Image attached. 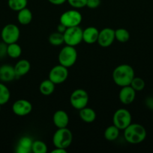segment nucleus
Listing matches in <instances>:
<instances>
[{
    "mask_svg": "<svg viewBox=\"0 0 153 153\" xmlns=\"http://www.w3.org/2000/svg\"><path fill=\"white\" fill-rule=\"evenodd\" d=\"M135 73L133 67L129 64H122L117 66L112 71V78L114 83L118 87H124L130 85Z\"/></svg>",
    "mask_w": 153,
    "mask_h": 153,
    "instance_id": "1",
    "label": "nucleus"
},
{
    "mask_svg": "<svg viewBox=\"0 0 153 153\" xmlns=\"http://www.w3.org/2000/svg\"><path fill=\"white\" fill-rule=\"evenodd\" d=\"M82 20V14L76 10H66L62 13L59 18V22L63 24L66 28L78 26Z\"/></svg>",
    "mask_w": 153,
    "mask_h": 153,
    "instance_id": "9",
    "label": "nucleus"
},
{
    "mask_svg": "<svg viewBox=\"0 0 153 153\" xmlns=\"http://www.w3.org/2000/svg\"><path fill=\"white\" fill-rule=\"evenodd\" d=\"M17 20L21 25H28L32 20V13L29 9L25 7L17 12Z\"/></svg>",
    "mask_w": 153,
    "mask_h": 153,
    "instance_id": "20",
    "label": "nucleus"
},
{
    "mask_svg": "<svg viewBox=\"0 0 153 153\" xmlns=\"http://www.w3.org/2000/svg\"><path fill=\"white\" fill-rule=\"evenodd\" d=\"M131 114L125 108L118 109L112 116V123L120 130H124L131 123Z\"/></svg>",
    "mask_w": 153,
    "mask_h": 153,
    "instance_id": "7",
    "label": "nucleus"
},
{
    "mask_svg": "<svg viewBox=\"0 0 153 153\" xmlns=\"http://www.w3.org/2000/svg\"><path fill=\"white\" fill-rule=\"evenodd\" d=\"M22 55V48L17 43H13L8 44L7 55L13 59L20 57Z\"/></svg>",
    "mask_w": 153,
    "mask_h": 153,
    "instance_id": "23",
    "label": "nucleus"
},
{
    "mask_svg": "<svg viewBox=\"0 0 153 153\" xmlns=\"http://www.w3.org/2000/svg\"><path fill=\"white\" fill-rule=\"evenodd\" d=\"M63 36L64 44L75 47L82 41V29L79 25L67 28Z\"/></svg>",
    "mask_w": 153,
    "mask_h": 153,
    "instance_id": "5",
    "label": "nucleus"
},
{
    "mask_svg": "<svg viewBox=\"0 0 153 153\" xmlns=\"http://www.w3.org/2000/svg\"><path fill=\"white\" fill-rule=\"evenodd\" d=\"M99 31L96 27L88 26L82 30V41L87 44L97 43Z\"/></svg>",
    "mask_w": 153,
    "mask_h": 153,
    "instance_id": "16",
    "label": "nucleus"
},
{
    "mask_svg": "<svg viewBox=\"0 0 153 153\" xmlns=\"http://www.w3.org/2000/svg\"><path fill=\"white\" fill-rule=\"evenodd\" d=\"M1 106L2 105H0V111H1Z\"/></svg>",
    "mask_w": 153,
    "mask_h": 153,
    "instance_id": "36",
    "label": "nucleus"
},
{
    "mask_svg": "<svg viewBox=\"0 0 153 153\" xmlns=\"http://www.w3.org/2000/svg\"><path fill=\"white\" fill-rule=\"evenodd\" d=\"M68 77V70L67 67L58 64L54 66L49 73V78L48 79L53 82L55 85H60L62 84L67 80Z\"/></svg>",
    "mask_w": 153,
    "mask_h": 153,
    "instance_id": "10",
    "label": "nucleus"
},
{
    "mask_svg": "<svg viewBox=\"0 0 153 153\" xmlns=\"http://www.w3.org/2000/svg\"><path fill=\"white\" fill-rule=\"evenodd\" d=\"M16 78L14 67L10 64H3L0 67V81L10 82Z\"/></svg>",
    "mask_w": 153,
    "mask_h": 153,
    "instance_id": "15",
    "label": "nucleus"
},
{
    "mask_svg": "<svg viewBox=\"0 0 153 153\" xmlns=\"http://www.w3.org/2000/svg\"><path fill=\"white\" fill-rule=\"evenodd\" d=\"M20 36V30L19 27L13 23L4 25L1 31V38L6 44L17 43Z\"/></svg>",
    "mask_w": 153,
    "mask_h": 153,
    "instance_id": "6",
    "label": "nucleus"
},
{
    "mask_svg": "<svg viewBox=\"0 0 153 153\" xmlns=\"http://www.w3.org/2000/svg\"><path fill=\"white\" fill-rule=\"evenodd\" d=\"M119 131L115 125H112L108 126L104 132V137L108 141H114L116 140L119 136Z\"/></svg>",
    "mask_w": 153,
    "mask_h": 153,
    "instance_id": "22",
    "label": "nucleus"
},
{
    "mask_svg": "<svg viewBox=\"0 0 153 153\" xmlns=\"http://www.w3.org/2000/svg\"><path fill=\"white\" fill-rule=\"evenodd\" d=\"M135 97H136V91L130 85L122 87L118 93V99L122 104H131L134 101Z\"/></svg>",
    "mask_w": 153,
    "mask_h": 153,
    "instance_id": "13",
    "label": "nucleus"
},
{
    "mask_svg": "<svg viewBox=\"0 0 153 153\" xmlns=\"http://www.w3.org/2000/svg\"><path fill=\"white\" fill-rule=\"evenodd\" d=\"M79 117L83 122L86 123H92L96 119V112L94 109L86 107L79 110Z\"/></svg>",
    "mask_w": 153,
    "mask_h": 153,
    "instance_id": "19",
    "label": "nucleus"
},
{
    "mask_svg": "<svg viewBox=\"0 0 153 153\" xmlns=\"http://www.w3.org/2000/svg\"><path fill=\"white\" fill-rule=\"evenodd\" d=\"M32 139L28 136H23L19 140L17 146L16 148V152L17 153H28L32 152Z\"/></svg>",
    "mask_w": 153,
    "mask_h": 153,
    "instance_id": "18",
    "label": "nucleus"
},
{
    "mask_svg": "<svg viewBox=\"0 0 153 153\" xmlns=\"http://www.w3.org/2000/svg\"><path fill=\"white\" fill-rule=\"evenodd\" d=\"M66 28H66V27L64 26L63 24L60 23V22H59L58 25L57 26V31H58V32H60V33H62V34H63V33L65 31Z\"/></svg>",
    "mask_w": 153,
    "mask_h": 153,
    "instance_id": "35",
    "label": "nucleus"
},
{
    "mask_svg": "<svg viewBox=\"0 0 153 153\" xmlns=\"http://www.w3.org/2000/svg\"><path fill=\"white\" fill-rule=\"evenodd\" d=\"M55 84L49 79H45L40 82L39 85V91L44 96H50L55 91Z\"/></svg>",
    "mask_w": 153,
    "mask_h": 153,
    "instance_id": "21",
    "label": "nucleus"
},
{
    "mask_svg": "<svg viewBox=\"0 0 153 153\" xmlns=\"http://www.w3.org/2000/svg\"><path fill=\"white\" fill-rule=\"evenodd\" d=\"M14 70L16 78H20L26 76L31 69V64L26 59H21L14 65Z\"/></svg>",
    "mask_w": 153,
    "mask_h": 153,
    "instance_id": "17",
    "label": "nucleus"
},
{
    "mask_svg": "<svg viewBox=\"0 0 153 153\" xmlns=\"http://www.w3.org/2000/svg\"><path fill=\"white\" fill-rule=\"evenodd\" d=\"M7 48L8 44L3 41L0 43V58H3L7 55Z\"/></svg>",
    "mask_w": 153,
    "mask_h": 153,
    "instance_id": "32",
    "label": "nucleus"
},
{
    "mask_svg": "<svg viewBox=\"0 0 153 153\" xmlns=\"http://www.w3.org/2000/svg\"><path fill=\"white\" fill-rule=\"evenodd\" d=\"M67 150L66 149H62V148H57L55 147V149L51 151V153H66Z\"/></svg>",
    "mask_w": 153,
    "mask_h": 153,
    "instance_id": "34",
    "label": "nucleus"
},
{
    "mask_svg": "<svg viewBox=\"0 0 153 153\" xmlns=\"http://www.w3.org/2000/svg\"><path fill=\"white\" fill-rule=\"evenodd\" d=\"M49 43L54 46H61L64 43V36L62 33H60L57 31L51 33L49 36Z\"/></svg>",
    "mask_w": 153,
    "mask_h": 153,
    "instance_id": "26",
    "label": "nucleus"
},
{
    "mask_svg": "<svg viewBox=\"0 0 153 153\" xmlns=\"http://www.w3.org/2000/svg\"><path fill=\"white\" fill-rule=\"evenodd\" d=\"M32 152L34 153H46L47 152V146L42 140H33L32 145Z\"/></svg>",
    "mask_w": 153,
    "mask_h": 153,
    "instance_id": "28",
    "label": "nucleus"
},
{
    "mask_svg": "<svg viewBox=\"0 0 153 153\" xmlns=\"http://www.w3.org/2000/svg\"><path fill=\"white\" fill-rule=\"evenodd\" d=\"M48 1L54 5H62L64 2H66L67 0H48Z\"/></svg>",
    "mask_w": 153,
    "mask_h": 153,
    "instance_id": "33",
    "label": "nucleus"
},
{
    "mask_svg": "<svg viewBox=\"0 0 153 153\" xmlns=\"http://www.w3.org/2000/svg\"><path fill=\"white\" fill-rule=\"evenodd\" d=\"M147 132L144 126L139 123H130L124 129V140L130 144H139L145 140Z\"/></svg>",
    "mask_w": 153,
    "mask_h": 153,
    "instance_id": "2",
    "label": "nucleus"
},
{
    "mask_svg": "<svg viewBox=\"0 0 153 153\" xmlns=\"http://www.w3.org/2000/svg\"><path fill=\"white\" fill-rule=\"evenodd\" d=\"M130 33L124 28H117L115 30V39L120 43H126L130 40Z\"/></svg>",
    "mask_w": 153,
    "mask_h": 153,
    "instance_id": "25",
    "label": "nucleus"
},
{
    "mask_svg": "<svg viewBox=\"0 0 153 153\" xmlns=\"http://www.w3.org/2000/svg\"><path fill=\"white\" fill-rule=\"evenodd\" d=\"M32 111V105L26 100L20 99L15 101L12 105V111L16 116H26L31 113Z\"/></svg>",
    "mask_w": 153,
    "mask_h": 153,
    "instance_id": "12",
    "label": "nucleus"
},
{
    "mask_svg": "<svg viewBox=\"0 0 153 153\" xmlns=\"http://www.w3.org/2000/svg\"><path fill=\"white\" fill-rule=\"evenodd\" d=\"M52 122L57 128H66L69 123L68 114L63 110L56 111L52 116Z\"/></svg>",
    "mask_w": 153,
    "mask_h": 153,
    "instance_id": "14",
    "label": "nucleus"
},
{
    "mask_svg": "<svg viewBox=\"0 0 153 153\" xmlns=\"http://www.w3.org/2000/svg\"><path fill=\"white\" fill-rule=\"evenodd\" d=\"M101 1L100 0H87L86 7L90 9H94L99 7Z\"/></svg>",
    "mask_w": 153,
    "mask_h": 153,
    "instance_id": "31",
    "label": "nucleus"
},
{
    "mask_svg": "<svg viewBox=\"0 0 153 153\" xmlns=\"http://www.w3.org/2000/svg\"><path fill=\"white\" fill-rule=\"evenodd\" d=\"M86 1L87 0H67V2L68 3L69 5L75 9L86 7Z\"/></svg>",
    "mask_w": 153,
    "mask_h": 153,
    "instance_id": "30",
    "label": "nucleus"
},
{
    "mask_svg": "<svg viewBox=\"0 0 153 153\" xmlns=\"http://www.w3.org/2000/svg\"><path fill=\"white\" fill-rule=\"evenodd\" d=\"M28 0H8V5L10 10L18 12L26 7Z\"/></svg>",
    "mask_w": 153,
    "mask_h": 153,
    "instance_id": "24",
    "label": "nucleus"
},
{
    "mask_svg": "<svg viewBox=\"0 0 153 153\" xmlns=\"http://www.w3.org/2000/svg\"><path fill=\"white\" fill-rule=\"evenodd\" d=\"M115 30L111 28H104L99 31L98 44L103 48L110 46L115 40Z\"/></svg>",
    "mask_w": 153,
    "mask_h": 153,
    "instance_id": "11",
    "label": "nucleus"
},
{
    "mask_svg": "<svg viewBox=\"0 0 153 153\" xmlns=\"http://www.w3.org/2000/svg\"><path fill=\"white\" fill-rule=\"evenodd\" d=\"M10 98V92L8 88L4 84L0 82V105L6 104L8 102Z\"/></svg>",
    "mask_w": 153,
    "mask_h": 153,
    "instance_id": "27",
    "label": "nucleus"
},
{
    "mask_svg": "<svg viewBox=\"0 0 153 153\" xmlns=\"http://www.w3.org/2000/svg\"><path fill=\"white\" fill-rule=\"evenodd\" d=\"M77 60V52L74 46L65 45L62 48L58 55L59 64L69 68L74 66Z\"/></svg>",
    "mask_w": 153,
    "mask_h": 153,
    "instance_id": "4",
    "label": "nucleus"
},
{
    "mask_svg": "<svg viewBox=\"0 0 153 153\" xmlns=\"http://www.w3.org/2000/svg\"><path fill=\"white\" fill-rule=\"evenodd\" d=\"M73 140V134L70 129L66 128H58L52 135V143L57 148L67 149Z\"/></svg>",
    "mask_w": 153,
    "mask_h": 153,
    "instance_id": "3",
    "label": "nucleus"
},
{
    "mask_svg": "<svg viewBox=\"0 0 153 153\" xmlns=\"http://www.w3.org/2000/svg\"><path fill=\"white\" fill-rule=\"evenodd\" d=\"M89 100L88 94L85 90L76 89L71 93L70 96V103L74 108L80 110L86 107Z\"/></svg>",
    "mask_w": 153,
    "mask_h": 153,
    "instance_id": "8",
    "label": "nucleus"
},
{
    "mask_svg": "<svg viewBox=\"0 0 153 153\" xmlns=\"http://www.w3.org/2000/svg\"><path fill=\"white\" fill-rule=\"evenodd\" d=\"M145 82L140 77H135L132 79L131 82H130V86L136 92L137 91H141L145 88Z\"/></svg>",
    "mask_w": 153,
    "mask_h": 153,
    "instance_id": "29",
    "label": "nucleus"
}]
</instances>
